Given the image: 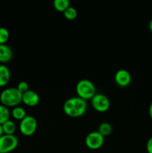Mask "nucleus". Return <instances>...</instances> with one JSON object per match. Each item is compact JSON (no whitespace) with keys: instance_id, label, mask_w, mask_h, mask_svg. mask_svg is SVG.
<instances>
[{"instance_id":"1","label":"nucleus","mask_w":152,"mask_h":153,"mask_svg":"<svg viewBox=\"0 0 152 153\" xmlns=\"http://www.w3.org/2000/svg\"><path fill=\"white\" fill-rule=\"evenodd\" d=\"M64 114L70 117H80L86 113L87 104L78 97H71L66 100L63 106Z\"/></svg>"},{"instance_id":"2","label":"nucleus","mask_w":152,"mask_h":153,"mask_svg":"<svg viewBox=\"0 0 152 153\" xmlns=\"http://www.w3.org/2000/svg\"><path fill=\"white\" fill-rule=\"evenodd\" d=\"M0 101L7 108L16 107L22 102V94L16 88H6L0 94Z\"/></svg>"},{"instance_id":"3","label":"nucleus","mask_w":152,"mask_h":153,"mask_svg":"<svg viewBox=\"0 0 152 153\" xmlns=\"http://www.w3.org/2000/svg\"><path fill=\"white\" fill-rule=\"evenodd\" d=\"M76 93L77 97L82 100H92L96 94V88L95 85L88 79H81L76 85Z\"/></svg>"},{"instance_id":"4","label":"nucleus","mask_w":152,"mask_h":153,"mask_svg":"<svg viewBox=\"0 0 152 153\" xmlns=\"http://www.w3.org/2000/svg\"><path fill=\"white\" fill-rule=\"evenodd\" d=\"M37 128V122L35 117L27 115L23 120L20 121L19 129L21 134L26 137L33 135Z\"/></svg>"},{"instance_id":"5","label":"nucleus","mask_w":152,"mask_h":153,"mask_svg":"<svg viewBox=\"0 0 152 153\" xmlns=\"http://www.w3.org/2000/svg\"><path fill=\"white\" fill-rule=\"evenodd\" d=\"M19 140L15 136L3 134L0 137V153H10L17 148Z\"/></svg>"},{"instance_id":"6","label":"nucleus","mask_w":152,"mask_h":153,"mask_svg":"<svg viewBox=\"0 0 152 153\" xmlns=\"http://www.w3.org/2000/svg\"><path fill=\"white\" fill-rule=\"evenodd\" d=\"M91 105L96 111L104 113L110 108V102L107 96L102 94H96L91 100Z\"/></svg>"},{"instance_id":"7","label":"nucleus","mask_w":152,"mask_h":153,"mask_svg":"<svg viewBox=\"0 0 152 153\" xmlns=\"http://www.w3.org/2000/svg\"><path fill=\"white\" fill-rule=\"evenodd\" d=\"M104 142V137L101 135L98 131H91L85 138V144L89 149L96 150L103 146Z\"/></svg>"},{"instance_id":"8","label":"nucleus","mask_w":152,"mask_h":153,"mask_svg":"<svg viewBox=\"0 0 152 153\" xmlns=\"http://www.w3.org/2000/svg\"><path fill=\"white\" fill-rule=\"evenodd\" d=\"M115 82L122 88H125L130 85L131 82V75L126 70H119L115 74Z\"/></svg>"},{"instance_id":"9","label":"nucleus","mask_w":152,"mask_h":153,"mask_svg":"<svg viewBox=\"0 0 152 153\" xmlns=\"http://www.w3.org/2000/svg\"><path fill=\"white\" fill-rule=\"evenodd\" d=\"M40 96L35 91L29 90L26 93L22 94V102L29 107L37 106L40 102Z\"/></svg>"},{"instance_id":"10","label":"nucleus","mask_w":152,"mask_h":153,"mask_svg":"<svg viewBox=\"0 0 152 153\" xmlns=\"http://www.w3.org/2000/svg\"><path fill=\"white\" fill-rule=\"evenodd\" d=\"M13 58L11 48L6 44H0V63H7Z\"/></svg>"},{"instance_id":"11","label":"nucleus","mask_w":152,"mask_h":153,"mask_svg":"<svg viewBox=\"0 0 152 153\" xmlns=\"http://www.w3.org/2000/svg\"><path fill=\"white\" fill-rule=\"evenodd\" d=\"M10 79V71L7 67L1 64L0 65V88L7 85Z\"/></svg>"},{"instance_id":"12","label":"nucleus","mask_w":152,"mask_h":153,"mask_svg":"<svg viewBox=\"0 0 152 153\" xmlns=\"http://www.w3.org/2000/svg\"><path fill=\"white\" fill-rule=\"evenodd\" d=\"M1 126H2V130L4 134L13 135V134H14L15 131L16 130V124H15V123L13 120H10L4 123L1 125Z\"/></svg>"},{"instance_id":"13","label":"nucleus","mask_w":152,"mask_h":153,"mask_svg":"<svg viewBox=\"0 0 152 153\" xmlns=\"http://www.w3.org/2000/svg\"><path fill=\"white\" fill-rule=\"evenodd\" d=\"M10 115H11L13 119L19 121L23 120L27 116L26 111H25V109L22 107H19V106H16V107L13 108L12 109L11 112H10Z\"/></svg>"},{"instance_id":"14","label":"nucleus","mask_w":152,"mask_h":153,"mask_svg":"<svg viewBox=\"0 0 152 153\" xmlns=\"http://www.w3.org/2000/svg\"><path fill=\"white\" fill-rule=\"evenodd\" d=\"M53 5L57 11L63 13L69 7H70V1L69 0H55Z\"/></svg>"},{"instance_id":"15","label":"nucleus","mask_w":152,"mask_h":153,"mask_svg":"<svg viewBox=\"0 0 152 153\" xmlns=\"http://www.w3.org/2000/svg\"><path fill=\"white\" fill-rule=\"evenodd\" d=\"M113 131V127L110 123L107 122L101 123L98 128V131L101 134L102 136L105 137V136H108Z\"/></svg>"},{"instance_id":"16","label":"nucleus","mask_w":152,"mask_h":153,"mask_svg":"<svg viewBox=\"0 0 152 153\" xmlns=\"http://www.w3.org/2000/svg\"><path fill=\"white\" fill-rule=\"evenodd\" d=\"M10 112L8 108L3 105H0V124L2 125L4 123L10 120Z\"/></svg>"},{"instance_id":"17","label":"nucleus","mask_w":152,"mask_h":153,"mask_svg":"<svg viewBox=\"0 0 152 153\" xmlns=\"http://www.w3.org/2000/svg\"><path fill=\"white\" fill-rule=\"evenodd\" d=\"M63 15L64 17L68 20H74L77 16V10L75 7L70 6L63 12Z\"/></svg>"},{"instance_id":"18","label":"nucleus","mask_w":152,"mask_h":153,"mask_svg":"<svg viewBox=\"0 0 152 153\" xmlns=\"http://www.w3.org/2000/svg\"><path fill=\"white\" fill-rule=\"evenodd\" d=\"M9 37L10 34L8 30L4 27H0V44H6Z\"/></svg>"},{"instance_id":"19","label":"nucleus","mask_w":152,"mask_h":153,"mask_svg":"<svg viewBox=\"0 0 152 153\" xmlns=\"http://www.w3.org/2000/svg\"><path fill=\"white\" fill-rule=\"evenodd\" d=\"M16 88H17V90L21 93V94H25V93H26L27 91H29V85H28V82L22 81V82H19Z\"/></svg>"},{"instance_id":"20","label":"nucleus","mask_w":152,"mask_h":153,"mask_svg":"<svg viewBox=\"0 0 152 153\" xmlns=\"http://www.w3.org/2000/svg\"><path fill=\"white\" fill-rule=\"evenodd\" d=\"M146 150L148 153H152V137L148 140L146 143Z\"/></svg>"},{"instance_id":"21","label":"nucleus","mask_w":152,"mask_h":153,"mask_svg":"<svg viewBox=\"0 0 152 153\" xmlns=\"http://www.w3.org/2000/svg\"><path fill=\"white\" fill-rule=\"evenodd\" d=\"M148 114L150 116V117L152 119V102L151 103L150 106H149V108H148Z\"/></svg>"},{"instance_id":"22","label":"nucleus","mask_w":152,"mask_h":153,"mask_svg":"<svg viewBox=\"0 0 152 153\" xmlns=\"http://www.w3.org/2000/svg\"><path fill=\"white\" fill-rule=\"evenodd\" d=\"M148 27H149V30H150V31H151V32H152V19H151L150 22H149Z\"/></svg>"},{"instance_id":"23","label":"nucleus","mask_w":152,"mask_h":153,"mask_svg":"<svg viewBox=\"0 0 152 153\" xmlns=\"http://www.w3.org/2000/svg\"><path fill=\"white\" fill-rule=\"evenodd\" d=\"M3 134H4V133H3L2 126H1V124H0V137H1V136H2Z\"/></svg>"}]
</instances>
